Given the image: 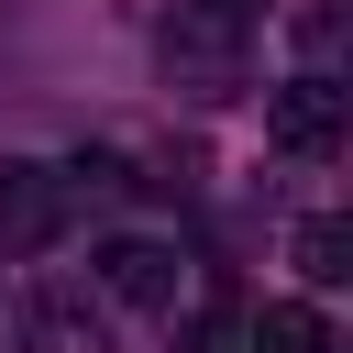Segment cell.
Instances as JSON below:
<instances>
[{"mask_svg":"<svg viewBox=\"0 0 353 353\" xmlns=\"http://www.w3.org/2000/svg\"><path fill=\"white\" fill-rule=\"evenodd\" d=\"M254 353H331V320L298 309V298H276V309L254 320Z\"/></svg>","mask_w":353,"mask_h":353,"instance_id":"5","label":"cell"},{"mask_svg":"<svg viewBox=\"0 0 353 353\" xmlns=\"http://www.w3.org/2000/svg\"><path fill=\"white\" fill-rule=\"evenodd\" d=\"M265 132H276L287 154H331V143H342V77H320V66L287 77V88L265 99Z\"/></svg>","mask_w":353,"mask_h":353,"instance_id":"1","label":"cell"},{"mask_svg":"<svg viewBox=\"0 0 353 353\" xmlns=\"http://www.w3.org/2000/svg\"><path fill=\"white\" fill-rule=\"evenodd\" d=\"M55 221H66V188L44 176V165H0V243H55Z\"/></svg>","mask_w":353,"mask_h":353,"instance_id":"3","label":"cell"},{"mask_svg":"<svg viewBox=\"0 0 353 353\" xmlns=\"http://www.w3.org/2000/svg\"><path fill=\"white\" fill-rule=\"evenodd\" d=\"M298 276H309V287H342V276H353V221H331V210L298 221Z\"/></svg>","mask_w":353,"mask_h":353,"instance_id":"4","label":"cell"},{"mask_svg":"<svg viewBox=\"0 0 353 353\" xmlns=\"http://www.w3.org/2000/svg\"><path fill=\"white\" fill-rule=\"evenodd\" d=\"M99 287L121 309H176V254L143 243V232H121V243H99Z\"/></svg>","mask_w":353,"mask_h":353,"instance_id":"2","label":"cell"}]
</instances>
